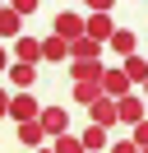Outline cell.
I'll return each instance as SVG.
<instances>
[{
	"label": "cell",
	"instance_id": "obj_12",
	"mask_svg": "<svg viewBox=\"0 0 148 153\" xmlns=\"http://www.w3.org/2000/svg\"><path fill=\"white\" fill-rule=\"evenodd\" d=\"M14 56H18V65H37V60H42V42L37 37H18L14 42Z\"/></svg>",
	"mask_w": 148,
	"mask_h": 153
},
{
	"label": "cell",
	"instance_id": "obj_21",
	"mask_svg": "<svg viewBox=\"0 0 148 153\" xmlns=\"http://www.w3.org/2000/svg\"><path fill=\"white\" fill-rule=\"evenodd\" d=\"M130 139H134V144H139V149H148V116H144V121H139V125H134V134H130Z\"/></svg>",
	"mask_w": 148,
	"mask_h": 153
},
{
	"label": "cell",
	"instance_id": "obj_4",
	"mask_svg": "<svg viewBox=\"0 0 148 153\" xmlns=\"http://www.w3.org/2000/svg\"><path fill=\"white\" fill-rule=\"evenodd\" d=\"M70 74H74V84H102L107 65L102 60H70Z\"/></svg>",
	"mask_w": 148,
	"mask_h": 153
},
{
	"label": "cell",
	"instance_id": "obj_8",
	"mask_svg": "<svg viewBox=\"0 0 148 153\" xmlns=\"http://www.w3.org/2000/svg\"><path fill=\"white\" fill-rule=\"evenodd\" d=\"M116 116H120L125 125H139V121H144V97H139V93L120 97V102H116Z\"/></svg>",
	"mask_w": 148,
	"mask_h": 153
},
{
	"label": "cell",
	"instance_id": "obj_14",
	"mask_svg": "<svg viewBox=\"0 0 148 153\" xmlns=\"http://www.w3.org/2000/svg\"><path fill=\"white\" fill-rule=\"evenodd\" d=\"M70 60H102V42H92V37L70 42Z\"/></svg>",
	"mask_w": 148,
	"mask_h": 153
},
{
	"label": "cell",
	"instance_id": "obj_13",
	"mask_svg": "<svg viewBox=\"0 0 148 153\" xmlns=\"http://www.w3.org/2000/svg\"><path fill=\"white\" fill-rule=\"evenodd\" d=\"M107 47L116 51V56H134V51H139V37H134L130 28H116V33H111V42H107Z\"/></svg>",
	"mask_w": 148,
	"mask_h": 153
},
{
	"label": "cell",
	"instance_id": "obj_18",
	"mask_svg": "<svg viewBox=\"0 0 148 153\" xmlns=\"http://www.w3.org/2000/svg\"><path fill=\"white\" fill-rule=\"evenodd\" d=\"M51 149H56V153H88L79 134H56V139H51Z\"/></svg>",
	"mask_w": 148,
	"mask_h": 153
},
{
	"label": "cell",
	"instance_id": "obj_27",
	"mask_svg": "<svg viewBox=\"0 0 148 153\" xmlns=\"http://www.w3.org/2000/svg\"><path fill=\"white\" fill-rule=\"evenodd\" d=\"M37 153H56V149H37Z\"/></svg>",
	"mask_w": 148,
	"mask_h": 153
},
{
	"label": "cell",
	"instance_id": "obj_15",
	"mask_svg": "<svg viewBox=\"0 0 148 153\" xmlns=\"http://www.w3.org/2000/svg\"><path fill=\"white\" fill-rule=\"evenodd\" d=\"M9 79H14V84L28 93V88L37 84V65H18V60H14V65H9Z\"/></svg>",
	"mask_w": 148,
	"mask_h": 153
},
{
	"label": "cell",
	"instance_id": "obj_1",
	"mask_svg": "<svg viewBox=\"0 0 148 153\" xmlns=\"http://www.w3.org/2000/svg\"><path fill=\"white\" fill-rule=\"evenodd\" d=\"M51 33H56V37H65V42H79L83 33H88V19H83L79 10H60V14H56V23H51Z\"/></svg>",
	"mask_w": 148,
	"mask_h": 153
},
{
	"label": "cell",
	"instance_id": "obj_7",
	"mask_svg": "<svg viewBox=\"0 0 148 153\" xmlns=\"http://www.w3.org/2000/svg\"><path fill=\"white\" fill-rule=\"evenodd\" d=\"M88 111H92V125H107V130H111V125L120 121V116H116V97H107V93H102L97 102L88 107Z\"/></svg>",
	"mask_w": 148,
	"mask_h": 153
},
{
	"label": "cell",
	"instance_id": "obj_17",
	"mask_svg": "<svg viewBox=\"0 0 148 153\" xmlns=\"http://www.w3.org/2000/svg\"><path fill=\"white\" fill-rule=\"evenodd\" d=\"M125 74H130V84H144V79H148V60L139 56V51L125 56Z\"/></svg>",
	"mask_w": 148,
	"mask_h": 153
},
{
	"label": "cell",
	"instance_id": "obj_25",
	"mask_svg": "<svg viewBox=\"0 0 148 153\" xmlns=\"http://www.w3.org/2000/svg\"><path fill=\"white\" fill-rule=\"evenodd\" d=\"M0 74H9V47H0Z\"/></svg>",
	"mask_w": 148,
	"mask_h": 153
},
{
	"label": "cell",
	"instance_id": "obj_20",
	"mask_svg": "<svg viewBox=\"0 0 148 153\" xmlns=\"http://www.w3.org/2000/svg\"><path fill=\"white\" fill-rule=\"evenodd\" d=\"M9 10L28 19V14H37V10H42V0H9Z\"/></svg>",
	"mask_w": 148,
	"mask_h": 153
},
{
	"label": "cell",
	"instance_id": "obj_6",
	"mask_svg": "<svg viewBox=\"0 0 148 153\" xmlns=\"http://www.w3.org/2000/svg\"><path fill=\"white\" fill-rule=\"evenodd\" d=\"M23 37V14H14L5 5V10H0V42H18Z\"/></svg>",
	"mask_w": 148,
	"mask_h": 153
},
{
	"label": "cell",
	"instance_id": "obj_23",
	"mask_svg": "<svg viewBox=\"0 0 148 153\" xmlns=\"http://www.w3.org/2000/svg\"><path fill=\"white\" fill-rule=\"evenodd\" d=\"M111 153H139V144H134V139H116V144H111Z\"/></svg>",
	"mask_w": 148,
	"mask_h": 153
},
{
	"label": "cell",
	"instance_id": "obj_30",
	"mask_svg": "<svg viewBox=\"0 0 148 153\" xmlns=\"http://www.w3.org/2000/svg\"><path fill=\"white\" fill-rule=\"evenodd\" d=\"M139 153H148V149H139Z\"/></svg>",
	"mask_w": 148,
	"mask_h": 153
},
{
	"label": "cell",
	"instance_id": "obj_5",
	"mask_svg": "<svg viewBox=\"0 0 148 153\" xmlns=\"http://www.w3.org/2000/svg\"><path fill=\"white\" fill-rule=\"evenodd\" d=\"M9 116H14L18 125H23V121H37V116H42V111H37V97H33V93H14V102H9Z\"/></svg>",
	"mask_w": 148,
	"mask_h": 153
},
{
	"label": "cell",
	"instance_id": "obj_3",
	"mask_svg": "<svg viewBox=\"0 0 148 153\" xmlns=\"http://www.w3.org/2000/svg\"><path fill=\"white\" fill-rule=\"evenodd\" d=\"M130 88H134V84H130L125 70H111V65H107V74H102V93L120 102V97H130Z\"/></svg>",
	"mask_w": 148,
	"mask_h": 153
},
{
	"label": "cell",
	"instance_id": "obj_2",
	"mask_svg": "<svg viewBox=\"0 0 148 153\" xmlns=\"http://www.w3.org/2000/svg\"><path fill=\"white\" fill-rule=\"evenodd\" d=\"M42 130H46V139H56V134H70V111L65 107H42Z\"/></svg>",
	"mask_w": 148,
	"mask_h": 153
},
{
	"label": "cell",
	"instance_id": "obj_24",
	"mask_svg": "<svg viewBox=\"0 0 148 153\" xmlns=\"http://www.w3.org/2000/svg\"><path fill=\"white\" fill-rule=\"evenodd\" d=\"M9 102H14V97H9L5 88H0V116H9Z\"/></svg>",
	"mask_w": 148,
	"mask_h": 153
},
{
	"label": "cell",
	"instance_id": "obj_29",
	"mask_svg": "<svg viewBox=\"0 0 148 153\" xmlns=\"http://www.w3.org/2000/svg\"><path fill=\"white\" fill-rule=\"evenodd\" d=\"M74 5H79V0H74ZM83 5H88V0H83Z\"/></svg>",
	"mask_w": 148,
	"mask_h": 153
},
{
	"label": "cell",
	"instance_id": "obj_11",
	"mask_svg": "<svg viewBox=\"0 0 148 153\" xmlns=\"http://www.w3.org/2000/svg\"><path fill=\"white\" fill-rule=\"evenodd\" d=\"M42 60H51V65H60V60H70V42L65 37H42Z\"/></svg>",
	"mask_w": 148,
	"mask_h": 153
},
{
	"label": "cell",
	"instance_id": "obj_16",
	"mask_svg": "<svg viewBox=\"0 0 148 153\" xmlns=\"http://www.w3.org/2000/svg\"><path fill=\"white\" fill-rule=\"evenodd\" d=\"M79 139H83V149H88V153H97V149H107V125H88V130H83Z\"/></svg>",
	"mask_w": 148,
	"mask_h": 153
},
{
	"label": "cell",
	"instance_id": "obj_26",
	"mask_svg": "<svg viewBox=\"0 0 148 153\" xmlns=\"http://www.w3.org/2000/svg\"><path fill=\"white\" fill-rule=\"evenodd\" d=\"M144 97H148V79H144Z\"/></svg>",
	"mask_w": 148,
	"mask_h": 153
},
{
	"label": "cell",
	"instance_id": "obj_10",
	"mask_svg": "<svg viewBox=\"0 0 148 153\" xmlns=\"http://www.w3.org/2000/svg\"><path fill=\"white\" fill-rule=\"evenodd\" d=\"M18 144H23V149H46L42 121H23V125H18Z\"/></svg>",
	"mask_w": 148,
	"mask_h": 153
},
{
	"label": "cell",
	"instance_id": "obj_9",
	"mask_svg": "<svg viewBox=\"0 0 148 153\" xmlns=\"http://www.w3.org/2000/svg\"><path fill=\"white\" fill-rule=\"evenodd\" d=\"M111 14H88V33H83V37H92V42H102V47H107L111 42Z\"/></svg>",
	"mask_w": 148,
	"mask_h": 153
},
{
	"label": "cell",
	"instance_id": "obj_28",
	"mask_svg": "<svg viewBox=\"0 0 148 153\" xmlns=\"http://www.w3.org/2000/svg\"><path fill=\"white\" fill-rule=\"evenodd\" d=\"M5 5H9V0H0V10H5Z\"/></svg>",
	"mask_w": 148,
	"mask_h": 153
},
{
	"label": "cell",
	"instance_id": "obj_19",
	"mask_svg": "<svg viewBox=\"0 0 148 153\" xmlns=\"http://www.w3.org/2000/svg\"><path fill=\"white\" fill-rule=\"evenodd\" d=\"M74 88V102H83V107H92L102 97V84H70Z\"/></svg>",
	"mask_w": 148,
	"mask_h": 153
},
{
	"label": "cell",
	"instance_id": "obj_22",
	"mask_svg": "<svg viewBox=\"0 0 148 153\" xmlns=\"http://www.w3.org/2000/svg\"><path fill=\"white\" fill-rule=\"evenodd\" d=\"M111 5L116 0H88V14H111Z\"/></svg>",
	"mask_w": 148,
	"mask_h": 153
}]
</instances>
